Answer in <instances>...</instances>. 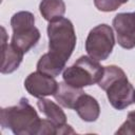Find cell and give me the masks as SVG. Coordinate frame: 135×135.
Returning a JSON list of instances; mask_svg holds the SVG:
<instances>
[{"mask_svg": "<svg viewBox=\"0 0 135 135\" xmlns=\"http://www.w3.org/2000/svg\"><path fill=\"white\" fill-rule=\"evenodd\" d=\"M113 27L116 32L118 44L131 50L135 47V14L119 13L113 19Z\"/></svg>", "mask_w": 135, "mask_h": 135, "instance_id": "cell-7", "label": "cell"}, {"mask_svg": "<svg viewBox=\"0 0 135 135\" xmlns=\"http://www.w3.org/2000/svg\"><path fill=\"white\" fill-rule=\"evenodd\" d=\"M13 36L11 43L24 54L34 47L40 39V32L35 26V16L27 11H20L11 19Z\"/></svg>", "mask_w": 135, "mask_h": 135, "instance_id": "cell-4", "label": "cell"}, {"mask_svg": "<svg viewBox=\"0 0 135 135\" xmlns=\"http://www.w3.org/2000/svg\"><path fill=\"white\" fill-rule=\"evenodd\" d=\"M115 45L113 28L105 24L93 27L85 40V51L90 57L97 61L107 60Z\"/></svg>", "mask_w": 135, "mask_h": 135, "instance_id": "cell-5", "label": "cell"}, {"mask_svg": "<svg viewBox=\"0 0 135 135\" xmlns=\"http://www.w3.org/2000/svg\"><path fill=\"white\" fill-rule=\"evenodd\" d=\"M134 14H135V12H134Z\"/></svg>", "mask_w": 135, "mask_h": 135, "instance_id": "cell-20", "label": "cell"}, {"mask_svg": "<svg viewBox=\"0 0 135 135\" xmlns=\"http://www.w3.org/2000/svg\"><path fill=\"white\" fill-rule=\"evenodd\" d=\"M94 4L100 12H114L121 5L118 0H94Z\"/></svg>", "mask_w": 135, "mask_h": 135, "instance_id": "cell-17", "label": "cell"}, {"mask_svg": "<svg viewBox=\"0 0 135 135\" xmlns=\"http://www.w3.org/2000/svg\"><path fill=\"white\" fill-rule=\"evenodd\" d=\"M47 37L49 52L68 61L77 42L72 21L62 17L50 22L47 25Z\"/></svg>", "mask_w": 135, "mask_h": 135, "instance_id": "cell-2", "label": "cell"}, {"mask_svg": "<svg viewBox=\"0 0 135 135\" xmlns=\"http://www.w3.org/2000/svg\"><path fill=\"white\" fill-rule=\"evenodd\" d=\"M1 52H2V62H1V73L11 74L15 72L22 62L24 53L16 47L12 43L6 42V31L1 26Z\"/></svg>", "mask_w": 135, "mask_h": 135, "instance_id": "cell-9", "label": "cell"}, {"mask_svg": "<svg viewBox=\"0 0 135 135\" xmlns=\"http://www.w3.org/2000/svg\"><path fill=\"white\" fill-rule=\"evenodd\" d=\"M74 110L78 116L86 122L96 121L100 115V107L98 101L91 95L83 93L77 100Z\"/></svg>", "mask_w": 135, "mask_h": 135, "instance_id": "cell-10", "label": "cell"}, {"mask_svg": "<svg viewBox=\"0 0 135 135\" xmlns=\"http://www.w3.org/2000/svg\"><path fill=\"white\" fill-rule=\"evenodd\" d=\"M37 107L39 111L52 122H54L58 128L66 123V115L63 110L56 104L54 101H51L46 98H38Z\"/></svg>", "mask_w": 135, "mask_h": 135, "instance_id": "cell-13", "label": "cell"}, {"mask_svg": "<svg viewBox=\"0 0 135 135\" xmlns=\"http://www.w3.org/2000/svg\"><path fill=\"white\" fill-rule=\"evenodd\" d=\"M57 86L58 82L55 80V77L39 71L31 73L24 80V88L26 92L36 98L54 95Z\"/></svg>", "mask_w": 135, "mask_h": 135, "instance_id": "cell-8", "label": "cell"}, {"mask_svg": "<svg viewBox=\"0 0 135 135\" xmlns=\"http://www.w3.org/2000/svg\"><path fill=\"white\" fill-rule=\"evenodd\" d=\"M104 91L107 92V97L111 105L118 111H121L134 103L135 89L128 80L126 74L112 81Z\"/></svg>", "mask_w": 135, "mask_h": 135, "instance_id": "cell-6", "label": "cell"}, {"mask_svg": "<svg viewBox=\"0 0 135 135\" xmlns=\"http://www.w3.org/2000/svg\"><path fill=\"white\" fill-rule=\"evenodd\" d=\"M66 61L61 57L47 52L43 54L37 62V71L47 74L50 76H58L65 68Z\"/></svg>", "mask_w": 135, "mask_h": 135, "instance_id": "cell-12", "label": "cell"}, {"mask_svg": "<svg viewBox=\"0 0 135 135\" xmlns=\"http://www.w3.org/2000/svg\"><path fill=\"white\" fill-rule=\"evenodd\" d=\"M116 134L135 135V111H131L128 113L126 121L116 131Z\"/></svg>", "mask_w": 135, "mask_h": 135, "instance_id": "cell-15", "label": "cell"}, {"mask_svg": "<svg viewBox=\"0 0 135 135\" xmlns=\"http://www.w3.org/2000/svg\"><path fill=\"white\" fill-rule=\"evenodd\" d=\"M103 74V66L90 56L79 57L74 64L64 69L62 73L63 81L82 89L84 86L98 83Z\"/></svg>", "mask_w": 135, "mask_h": 135, "instance_id": "cell-3", "label": "cell"}, {"mask_svg": "<svg viewBox=\"0 0 135 135\" xmlns=\"http://www.w3.org/2000/svg\"><path fill=\"white\" fill-rule=\"evenodd\" d=\"M39 11L46 21L52 22L63 17L65 13V3L63 0H41Z\"/></svg>", "mask_w": 135, "mask_h": 135, "instance_id": "cell-14", "label": "cell"}, {"mask_svg": "<svg viewBox=\"0 0 135 135\" xmlns=\"http://www.w3.org/2000/svg\"><path fill=\"white\" fill-rule=\"evenodd\" d=\"M58 127L50 119H41L37 135H57Z\"/></svg>", "mask_w": 135, "mask_h": 135, "instance_id": "cell-16", "label": "cell"}, {"mask_svg": "<svg viewBox=\"0 0 135 135\" xmlns=\"http://www.w3.org/2000/svg\"><path fill=\"white\" fill-rule=\"evenodd\" d=\"M40 120L34 107L24 97L16 105L0 111L1 127L9 129L16 135H37Z\"/></svg>", "mask_w": 135, "mask_h": 135, "instance_id": "cell-1", "label": "cell"}, {"mask_svg": "<svg viewBox=\"0 0 135 135\" xmlns=\"http://www.w3.org/2000/svg\"><path fill=\"white\" fill-rule=\"evenodd\" d=\"M83 93L84 91L82 89L75 88L66 83L65 81H62V82H58L57 90L53 96L61 107L68 109H74L78 98Z\"/></svg>", "mask_w": 135, "mask_h": 135, "instance_id": "cell-11", "label": "cell"}, {"mask_svg": "<svg viewBox=\"0 0 135 135\" xmlns=\"http://www.w3.org/2000/svg\"><path fill=\"white\" fill-rule=\"evenodd\" d=\"M134 103H135V91H134Z\"/></svg>", "mask_w": 135, "mask_h": 135, "instance_id": "cell-19", "label": "cell"}, {"mask_svg": "<svg viewBox=\"0 0 135 135\" xmlns=\"http://www.w3.org/2000/svg\"><path fill=\"white\" fill-rule=\"evenodd\" d=\"M118 1H119V2L121 3V4H124V3H127V2L129 1V0H118Z\"/></svg>", "mask_w": 135, "mask_h": 135, "instance_id": "cell-18", "label": "cell"}]
</instances>
